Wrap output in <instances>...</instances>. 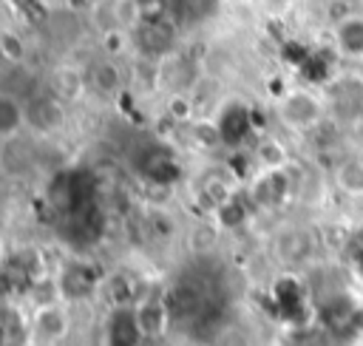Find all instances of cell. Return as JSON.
Returning a JSON list of instances; mask_svg holds the SVG:
<instances>
[{"label": "cell", "instance_id": "9", "mask_svg": "<svg viewBox=\"0 0 363 346\" xmlns=\"http://www.w3.org/2000/svg\"><path fill=\"white\" fill-rule=\"evenodd\" d=\"M275 252L281 261L286 264H301L309 258L312 252V241L303 230H284L278 238H275Z\"/></svg>", "mask_w": 363, "mask_h": 346}, {"label": "cell", "instance_id": "2", "mask_svg": "<svg viewBox=\"0 0 363 346\" xmlns=\"http://www.w3.org/2000/svg\"><path fill=\"white\" fill-rule=\"evenodd\" d=\"M71 332V312L62 298L57 301H43L34 306L28 318V337L43 343V346H57L68 337Z\"/></svg>", "mask_w": 363, "mask_h": 346}, {"label": "cell", "instance_id": "4", "mask_svg": "<svg viewBox=\"0 0 363 346\" xmlns=\"http://www.w3.org/2000/svg\"><path fill=\"white\" fill-rule=\"evenodd\" d=\"M68 125V102H62L57 94H37L26 99V128L51 136L60 133Z\"/></svg>", "mask_w": 363, "mask_h": 346}, {"label": "cell", "instance_id": "3", "mask_svg": "<svg viewBox=\"0 0 363 346\" xmlns=\"http://www.w3.org/2000/svg\"><path fill=\"white\" fill-rule=\"evenodd\" d=\"M130 318L136 323L139 337L153 343V340L164 337V332L170 326V318H173V309H170L167 298H162L159 292H145L130 306Z\"/></svg>", "mask_w": 363, "mask_h": 346}, {"label": "cell", "instance_id": "8", "mask_svg": "<svg viewBox=\"0 0 363 346\" xmlns=\"http://www.w3.org/2000/svg\"><path fill=\"white\" fill-rule=\"evenodd\" d=\"M26 128V99L0 91V139H17Z\"/></svg>", "mask_w": 363, "mask_h": 346}, {"label": "cell", "instance_id": "1", "mask_svg": "<svg viewBox=\"0 0 363 346\" xmlns=\"http://www.w3.org/2000/svg\"><path fill=\"white\" fill-rule=\"evenodd\" d=\"M275 111H278V119L286 128H292V130H312V128H318L323 122L326 102L315 91L292 88V91H284L278 96Z\"/></svg>", "mask_w": 363, "mask_h": 346}, {"label": "cell", "instance_id": "7", "mask_svg": "<svg viewBox=\"0 0 363 346\" xmlns=\"http://www.w3.org/2000/svg\"><path fill=\"white\" fill-rule=\"evenodd\" d=\"M286 176H284V167L281 170H261L252 182V201L261 204V207H275L284 196H286Z\"/></svg>", "mask_w": 363, "mask_h": 346}, {"label": "cell", "instance_id": "12", "mask_svg": "<svg viewBox=\"0 0 363 346\" xmlns=\"http://www.w3.org/2000/svg\"><path fill=\"white\" fill-rule=\"evenodd\" d=\"M119 85H122V74L108 60L105 62H96L91 68V74H88V88H94L99 96H113L119 91Z\"/></svg>", "mask_w": 363, "mask_h": 346}, {"label": "cell", "instance_id": "10", "mask_svg": "<svg viewBox=\"0 0 363 346\" xmlns=\"http://www.w3.org/2000/svg\"><path fill=\"white\" fill-rule=\"evenodd\" d=\"M85 91H88V77H85L82 71L62 65V68L54 74L51 94H57L62 102H74V99H79Z\"/></svg>", "mask_w": 363, "mask_h": 346}, {"label": "cell", "instance_id": "13", "mask_svg": "<svg viewBox=\"0 0 363 346\" xmlns=\"http://www.w3.org/2000/svg\"><path fill=\"white\" fill-rule=\"evenodd\" d=\"M26 57V43L20 34H14L11 28H0V60L9 62H20Z\"/></svg>", "mask_w": 363, "mask_h": 346}, {"label": "cell", "instance_id": "5", "mask_svg": "<svg viewBox=\"0 0 363 346\" xmlns=\"http://www.w3.org/2000/svg\"><path fill=\"white\" fill-rule=\"evenodd\" d=\"M133 43H136V48L145 57L164 60L170 54V48H173V26H170V20H162V23H136Z\"/></svg>", "mask_w": 363, "mask_h": 346}, {"label": "cell", "instance_id": "14", "mask_svg": "<svg viewBox=\"0 0 363 346\" xmlns=\"http://www.w3.org/2000/svg\"><path fill=\"white\" fill-rule=\"evenodd\" d=\"M17 346H43V343H37V340H31V337H26L23 343H17Z\"/></svg>", "mask_w": 363, "mask_h": 346}, {"label": "cell", "instance_id": "6", "mask_svg": "<svg viewBox=\"0 0 363 346\" xmlns=\"http://www.w3.org/2000/svg\"><path fill=\"white\" fill-rule=\"evenodd\" d=\"M335 45L349 60H363V14H346L335 23Z\"/></svg>", "mask_w": 363, "mask_h": 346}, {"label": "cell", "instance_id": "11", "mask_svg": "<svg viewBox=\"0 0 363 346\" xmlns=\"http://www.w3.org/2000/svg\"><path fill=\"white\" fill-rule=\"evenodd\" d=\"M335 184L352 196V199H360L363 196V159L352 156V159H343L337 167H335Z\"/></svg>", "mask_w": 363, "mask_h": 346}]
</instances>
